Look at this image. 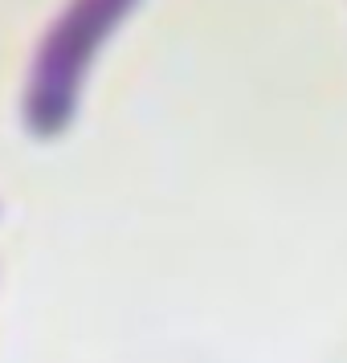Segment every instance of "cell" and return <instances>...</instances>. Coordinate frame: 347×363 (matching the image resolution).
Wrapping results in <instances>:
<instances>
[{
    "mask_svg": "<svg viewBox=\"0 0 347 363\" xmlns=\"http://www.w3.org/2000/svg\"><path fill=\"white\" fill-rule=\"evenodd\" d=\"M135 9V0H70L62 17L45 33L25 90V127L41 139L66 131L74 102L86 82V69L99 45L111 37L119 21Z\"/></svg>",
    "mask_w": 347,
    "mask_h": 363,
    "instance_id": "obj_1",
    "label": "cell"
}]
</instances>
